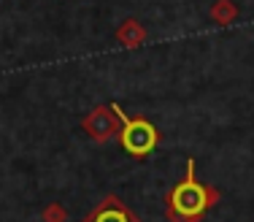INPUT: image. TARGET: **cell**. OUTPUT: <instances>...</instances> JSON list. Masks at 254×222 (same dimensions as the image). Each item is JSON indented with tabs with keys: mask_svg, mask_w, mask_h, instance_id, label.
Returning <instances> with one entry per match:
<instances>
[{
	"mask_svg": "<svg viewBox=\"0 0 254 222\" xmlns=\"http://www.w3.org/2000/svg\"><path fill=\"white\" fill-rule=\"evenodd\" d=\"M81 222H141V220H138L130 209H125L117 195H108L106 201H103L100 206H95Z\"/></svg>",
	"mask_w": 254,
	"mask_h": 222,
	"instance_id": "cell-3",
	"label": "cell"
},
{
	"mask_svg": "<svg viewBox=\"0 0 254 222\" xmlns=\"http://www.w3.org/2000/svg\"><path fill=\"white\" fill-rule=\"evenodd\" d=\"M84 128H87V133L92 136V139H98V141H106V139H111L117 130H122L117 125V111H106V106H100V109H95L92 114H89L87 119H84Z\"/></svg>",
	"mask_w": 254,
	"mask_h": 222,
	"instance_id": "cell-4",
	"label": "cell"
},
{
	"mask_svg": "<svg viewBox=\"0 0 254 222\" xmlns=\"http://www.w3.org/2000/svg\"><path fill=\"white\" fill-rule=\"evenodd\" d=\"M41 217H44V222H65L68 220V212H65V206H60V203H49Z\"/></svg>",
	"mask_w": 254,
	"mask_h": 222,
	"instance_id": "cell-5",
	"label": "cell"
},
{
	"mask_svg": "<svg viewBox=\"0 0 254 222\" xmlns=\"http://www.w3.org/2000/svg\"><path fill=\"white\" fill-rule=\"evenodd\" d=\"M219 201V193L195 179V160H187V176L168 193V222H200L203 214Z\"/></svg>",
	"mask_w": 254,
	"mask_h": 222,
	"instance_id": "cell-1",
	"label": "cell"
},
{
	"mask_svg": "<svg viewBox=\"0 0 254 222\" xmlns=\"http://www.w3.org/2000/svg\"><path fill=\"white\" fill-rule=\"evenodd\" d=\"M114 111L122 119V147H125V152H130L132 157H143V154L152 152L157 147V141H160V133H157L154 125L149 122V119H130L122 111V106H117V103H114Z\"/></svg>",
	"mask_w": 254,
	"mask_h": 222,
	"instance_id": "cell-2",
	"label": "cell"
}]
</instances>
